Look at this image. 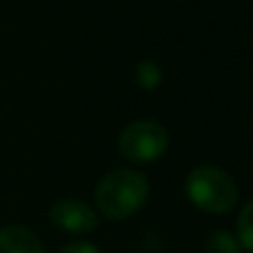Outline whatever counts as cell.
I'll use <instances>...</instances> for the list:
<instances>
[{"mask_svg": "<svg viewBox=\"0 0 253 253\" xmlns=\"http://www.w3.org/2000/svg\"><path fill=\"white\" fill-rule=\"evenodd\" d=\"M135 80L144 91H156L162 83V71L153 60H142L135 69Z\"/></svg>", "mask_w": 253, "mask_h": 253, "instance_id": "cell-8", "label": "cell"}, {"mask_svg": "<svg viewBox=\"0 0 253 253\" xmlns=\"http://www.w3.org/2000/svg\"><path fill=\"white\" fill-rule=\"evenodd\" d=\"M60 253H102L98 249L96 245H91V242H84V240H74L69 242V245H65L60 249Z\"/></svg>", "mask_w": 253, "mask_h": 253, "instance_id": "cell-9", "label": "cell"}, {"mask_svg": "<svg viewBox=\"0 0 253 253\" xmlns=\"http://www.w3.org/2000/svg\"><path fill=\"white\" fill-rule=\"evenodd\" d=\"M120 153L131 162H153L169 147V133L153 120H135L126 125L118 140Z\"/></svg>", "mask_w": 253, "mask_h": 253, "instance_id": "cell-3", "label": "cell"}, {"mask_svg": "<svg viewBox=\"0 0 253 253\" xmlns=\"http://www.w3.org/2000/svg\"><path fill=\"white\" fill-rule=\"evenodd\" d=\"M49 218L67 233H91L98 227V211L76 198L58 200L49 211Z\"/></svg>", "mask_w": 253, "mask_h": 253, "instance_id": "cell-4", "label": "cell"}, {"mask_svg": "<svg viewBox=\"0 0 253 253\" xmlns=\"http://www.w3.org/2000/svg\"><path fill=\"white\" fill-rule=\"evenodd\" d=\"M205 251L207 253H242V247L238 242L236 233L218 229V231H211L205 240Z\"/></svg>", "mask_w": 253, "mask_h": 253, "instance_id": "cell-6", "label": "cell"}, {"mask_svg": "<svg viewBox=\"0 0 253 253\" xmlns=\"http://www.w3.org/2000/svg\"><path fill=\"white\" fill-rule=\"evenodd\" d=\"M96 207L107 220H126L138 213L149 198V180L140 171L116 169L96 184Z\"/></svg>", "mask_w": 253, "mask_h": 253, "instance_id": "cell-1", "label": "cell"}, {"mask_svg": "<svg viewBox=\"0 0 253 253\" xmlns=\"http://www.w3.org/2000/svg\"><path fill=\"white\" fill-rule=\"evenodd\" d=\"M189 202L211 215H222L236 207L238 184L227 171L211 165L196 167L184 180Z\"/></svg>", "mask_w": 253, "mask_h": 253, "instance_id": "cell-2", "label": "cell"}, {"mask_svg": "<svg viewBox=\"0 0 253 253\" xmlns=\"http://www.w3.org/2000/svg\"><path fill=\"white\" fill-rule=\"evenodd\" d=\"M236 238L240 242L242 251L253 253V200H249L240 209V215H238L236 222Z\"/></svg>", "mask_w": 253, "mask_h": 253, "instance_id": "cell-7", "label": "cell"}, {"mask_svg": "<svg viewBox=\"0 0 253 253\" xmlns=\"http://www.w3.org/2000/svg\"><path fill=\"white\" fill-rule=\"evenodd\" d=\"M0 253H47L34 231L20 224L0 229Z\"/></svg>", "mask_w": 253, "mask_h": 253, "instance_id": "cell-5", "label": "cell"}]
</instances>
